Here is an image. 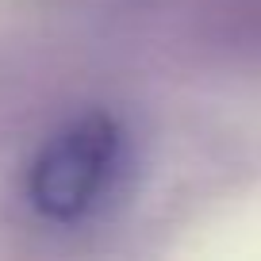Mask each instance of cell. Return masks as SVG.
Segmentation results:
<instances>
[{"label":"cell","mask_w":261,"mask_h":261,"mask_svg":"<svg viewBox=\"0 0 261 261\" xmlns=\"http://www.w3.org/2000/svg\"><path fill=\"white\" fill-rule=\"evenodd\" d=\"M130 173V135L112 112H81L39 142L23 169V204L54 227L100 215Z\"/></svg>","instance_id":"cell-1"}]
</instances>
